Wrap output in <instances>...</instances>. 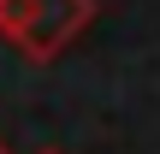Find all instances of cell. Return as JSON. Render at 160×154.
<instances>
[{"mask_svg": "<svg viewBox=\"0 0 160 154\" xmlns=\"http://www.w3.org/2000/svg\"><path fill=\"white\" fill-rule=\"evenodd\" d=\"M42 154H59V148H42Z\"/></svg>", "mask_w": 160, "mask_h": 154, "instance_id": "3", "label": "cell"}, {"mask_svg": "<svg viewBox=\"0 0 160 154\" xmlns=\"http://www.w3.org/2000/svg\"><path fill=\"white\" fill-rule=\"evenodd\" d=\"M89 24H95V0H0V36L36 65L65 53Z\"/></svg>", "mask_w": 160, "mask_h": 154, "instance_id": "1", "label": "cell"}, {"mask_svg": "<svg viewBox=\"0 0 160 154\" xmlns=\"http://www.w3.org/2000/svg\"><path fill=\"white\" fill-rule=\"evenodd\" d=\"M0 154H12V148H6V142H0Z\"/></svg>", "mask_w": 160, "mask_h": 154, "instance_id": "2", "label": "cell"}]
</instances>
